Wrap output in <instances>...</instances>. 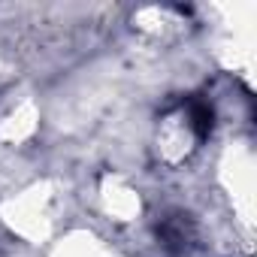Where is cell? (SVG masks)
I'll list each match as a JSON object with an SVG mask.
<instances>
[{
    "mask_svg": "<svg viewBox=\"0 0 257 257\" xmlns=\"http://www.w3.org/2000/svg\"><path fill=\"white\" fill-rule=\"evenodd\" d=\"M161 239H164L167 245H182V242H185V224H182V221H167V224L161 227Z\"/></svg>",
    "mask_w": 257,
    "mask_h": 257,
    "instance_id": "7a4b0ae2",
    "label": "cell"
},
{
    "mask_svg": "<svg viewBox=\"0 0 257 257\" xmlns=\"http://www.w3.org/2000/svg\"><path fill=\"white\" fill-rule=\"evenodd\" d=\"M212 106H206V103H194L191 106V124H194V131H197V137L200 140H206L209 134H212Z\"/></svg>",
    "mask_w": 257,
    "mask_h": 257,
    "instance_id": "6da1fadb",
    "label": "cell"
}]
</instances>
